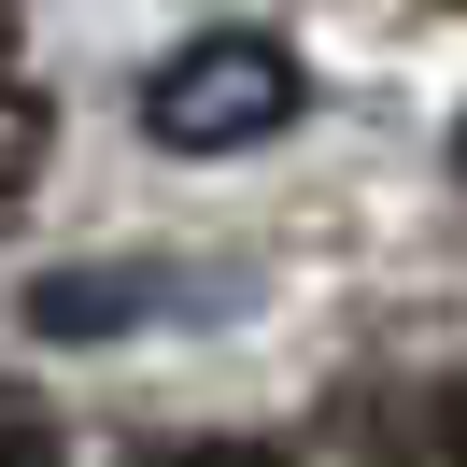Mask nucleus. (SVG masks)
<instances>
[{
    "mask_svg": "<svg viewBox=\"0 0 467 467\" xmlns=\"http://www.w3.org/2000/svg\"><path fill=\"white\" fill-rule=\"evenodd\" d=\"M297 99H312L297 43H269V29H199L184 57H156L142 142H156V156H255V142L297 128Z\"/></svg>",
    "mask_w": 467,
    "mask_h": 467,
    "instance_id": "obj_1",
    "label": "nucleus"
},
{
    "mask_svg": "<svg viewBox=\"0 0 467 467\" xmlns=\"http://www.w3.org/2000/svg\"><path fill=\"white\" fill-rule=\"evenodd\" d=\"M142 312H171V269H43L29 284V326L43 340H114V326H142Z\"/></svg>",
    "mask_w": 467,
    "mask_h": 467,
    "instance_id": "obj_2",
    "label": "nucleus"
},
{
    "mask_svg": "<svg viewBox=\"0 0 467 467\" xmlns=\"http://www.w3.org/2000/svg\"><path fill=\"white\" fill-rule=\"evenodd\" d=\"M128 467H297L284 439H142Z\"/></svg>",
    "mask_w": 467,
    "mask_h": 467,
    "instance_id": "obj_3",
    "label": "nucleus"
},
{
    "mask_svg": "<svg viewBox=\"0 0 467 467\" xmlns=\"http://www.w3.org/2000/svg\"><path fill=\"white\" fill-rule=\"evenodd\" d=\"M43 142H57V114L0 86V184H29V171H43Z\"/></svg>",
    "mask_w": 467,
    "mask_h": 467,
    "instance_id": "obj_4",
    "label": "nucleus"
},
{
    "mask_svg": "<svg viewBox=\"0 0 467 467\" xmlns=\"http://www.w3.org/2000/svg\"><path fill=\"white\" fill-rule=\"evenodd\" d=\"M0 467H57V439H43V425H0Z\"/></svg>",
    "mask_w": 467,
    "mask_h": 467,
    "instance_id": "obj_5",
    "label": "nucleus"
},
{
    "mask_svg": "<svg viewBox=\"0 0 467 467\" xmlns=\"http://www.w3.org/2000/svg\"><path fill=\"white\" fill-rule=\"evenodd\" d=\"M15 43H29V0H0V86H15Z\"/></svg>",
    "mask_w": 467,
    "mask_h": 467,
    "instance_id": "obj_6",
    "label": "nucleus"
},
{
    "mask_svg": "<svg viewBox=\"0 0 467 467\" xmlns=\"http://www.w3.org/2000/svg\"><path fill=\"white\" fill-rule=\"evenodd\" d=\"M453 171H467V128H453Z\"/></svg>",
    "mask_w": 467,
    "mask_h": 467,
    "instance_id": "obj_7",
    "label": "nucleus"
}]
</instances>
